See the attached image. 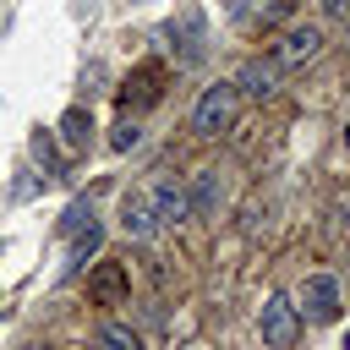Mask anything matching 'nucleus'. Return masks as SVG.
<instances>
[{"label": "nucleus", "mask_w": 350, "mask_h": 350, "mask_svg": "<svg viewBox=\"0 0 350 350\" xmlns=\"http://www.w3.org/2000/svg\"><path fill=\"white\" fill-rule=\"evenodd\" d=\"M230 120H235V82L202 88V98H197V109H191V131H197V137H219Z\"/></svg>", "instance_id": "1"}, {"label": "nucleus", "mask_w": 350, "mask_h": 350, "mask_svg": "<svg viewBox=\"0 0 350 350\" xmlns=\"http://www.w3.org/2000/svg\"><path fill=\"white\" fill-rule=\"evenodd\" d=\"M257 328H262V345L268 350H290L295 334H301V312L290 306V295H268L262 312H257Z\"/></svg>", "instance_id": "2"}, {"label": "nucleus", "mask_w": 350, "mask_h": 350, "mask_svg": "<svg viewBox=\"0 0 350 350\" xmlns=\"http://www.w3.org/2000/svg\"><path fill=\"white\" fill-rule=\"evenodd\" d=\"M295 312H301L306 323H334V317H339V279H334V273H306Z\"/></svg>", "instance_id": "3"}, {"label": "nucleus", "mask_w": 350, "mask_h": 350, "mask_svg": "<svg viewBox=\"0 0 350 350\" xmlns=\"http://www.w3.org/2000/svg\"><path fill=\"white\" fill-rule=\"evenodd\" d=\"M148 202H153V219H159V230H164V224H186V219H191V202H186V186H180L175 175H164V180H153V186H148Z\"/></svg>", "instance_id": "4"}, {"label": "nucleus", "mask_w": 350, "mask_h": 350, "mask_svg": "<svg viewBox=\"0 0 350 350\" xmlns=\"http://www.w3.org/2000/svg\"><path fill=\"white\" fill-rule=\"evenodd\" d=\"M120 230H126L131 241H153V235H159V219H153V202H148L142 186H131V191L120 197Z\"/></svg>", "instance_id": "5"}, {"label": "nucleus", "mask_w": 350, "mask_h": 350, "mask_svg": "<svg viewBox=\"0 0 350 350\" xmlns=\"http://www.w3.org/2000/svg\"><path fill=\"white\" fill-rule=\"evenodd\" d=\"M164 38H175L170 49H180V66H197L202 60V16L197 11H180L175 22H164Z\"/></svg>", "instance_id": "6"}, {"label": "nucleus", "mask_w": 350, "mask_h": 350, "mask_svg": "<svg viewBox=\"0 0 350 350\" xmlns=\"http://www.w3.org/2000/svg\"><path fill=\"white\" fill-rule=\"evenodd\" d=\"M317 49H323V33H317V27H290V33L279 38V55H273V66H306Z\"/></svg>", "instance_id": "7"}, {"label": "nucleus", "mask_w": 350, "mask_h": 350, "mask_svg": "<svg viewBox=\"0 0 350 350\" xmlns=\"http://www.w3.org/2000/svg\"><path fill=\"white\" fill-rule=\"evenodd\" d=\"M235 93H252V98L279 93V66H273V60H246L241 77H235Z\"/></svg>", "instance_id": "8"}, {"label": "nucleus", "mask_w": 350, "mask_h": 350, "mask_svg": "<svg viewBox=\"0 0 350 350\" xmlns=\"http://www.w3.org/2000/svg\"><path fill=\"white\" fill-rule=\"evenodd\" d=\"M88 295H93L98 306H115V301L126 295V268H120V262H98L93 279H88Z\"/></svg>", "instance_id": "9"}, {"label": "nucleus", "mask_w": 350, "mask_h": 350, "mask_svg": "<svg viewBox=\"0 0 350 350\" xmlns=\"http://www.w3.org/2000/svg\"><path fill=\"white\" fill-rule=\"evenodd\" d=\"M55 131H60V142H66L71 153H82V148L93 142V115H88L82 104H71V109L60 115V126H55Z\"/></svg>", "instance_id": "10"}, {"label": "nucleus", "mask_w": 350, "mask_h": 350, "mask_svg": "<svg viewBox=\"0 0 350 350\" xmlns=\"http://www.w3.org/2000/svg\"><path fill=\"white\" fill-rule=\"evenodd\" d=\"M126 109H142V104H153L159 98V66H137L131 77H126Z\"/></svg>", "instance_id": "11"}, {"label": "nucleus", "mask_w": 350, "mask_h": 350, "mask_svg": "<svg viewBox=\"0 0 350 350\" xmlns=\"http://www.w3.org/2000/svg\"><path fill=\"white\" fill-rule=\"evenodd\" d=\"M186 202H191V213H213V208H219V170H197Z\"/></svg>", "instance_id": "12"}, {"label": "nucleus", "mask_w": 350, "mask_h": 350, "mask_svg": "<svg viewBox=\"0 0 350 350\" xmlns=\"http://www.w3.org/2000/svg\"><path fill=\"white\" fill-rule=\"evenodd\" d=\"M93 350H142V334L131 323H104L98 339H93Z\"/></svg>", "instance_id": "13"}, {"label": "nucleus", "mask_w": 350, "mask_h": 350, "mask_svg": "<svg viewBox=\"0 0 350 350\" xmlns=\"http://www.w3.org/2000/svg\"><path fill=\"white\" fill-rule=\"evenodd\" d=\"M98 241H104V235H98V224H88L82 235H71V262H66V273H77V268H88V257L98 252Z\"/></svg>", "instance_id": "14"}, {"label": "nucleus", "mask_w": 350, "mask_h": 350, "mask_svg": "<svg viewBox=\"0 0 350 350\" xmlns=\"http://www.w3.org/2000/svg\"><path fill=\"white\" fill-rule=\"evenodd\" d=\"M88 224H93V202H88V197H77V202H71V208L60 213V235L71 241V235H82Z\"/></svg>", "instance_id": "15"}, {"label": "nucleus", "mask_w": 350, "mask_h": 350, "mask_svg": "<svg viewBox=\"0 0 350 350\" xmlns=\"http://www.w3.org/2000/svg\"><path fill=\"white\" fill-rule=\"evenodd\" d=\"M137 142H142V126H137V120H131V115H126V120H120V126H115V131H109V148H115V153H131V148H137Z\"/></svg>", "instance_id": "16"}, {"label": "nucleus", "mask_w": 350, "mask_h": 350, "mask_svg": "<svg viewBox=\"0 0 350 350\" xmlns=\"http://www.w3.org/2000/svg\"><path fill=\"white\" fill-rule=\"evenodd\" d=\"M33 153H38V164H44V170H49V175H60V153H55V142H49V137H44V131H38V137H33Z\"/></svg>", "instance_id": "17"}, {"label": "nucleus", "mask_w": 350, "mask_h": 350, "mask_svg": "<svg viewBox=\"0 0 350 350\" xmlns=\"http://www.w3.org/2000/svg\"><path fill=\"white\" fill-rule=\"evenodd\" d=\"M323 11H328V16H345V11H350V0H323Z\"/></svg>", "instance_id": "18"}, {"label": "nucleus", "mask_w": 350, "mask_h": 350, "mask_svg": "<svg viewBox=\"0 0 350 350\" xmlns=\"http://www.w3.org/2000/svg\"><path fill=\"white\" fill-rule=\"evenodd\" d=\"M339 350H350V334H345V345H339Z\"/></svg>", "instance_id": "19"}, {"label": "nucleus", "mask_w": 350, "mask_h": 350, "mask_svg": "<svg viewBox=\"0 0 350 350\" xmlns=\"http://www.w3.org/2000/svg\"><path fill=\"white\" fill-rule=\"evenodd\" d=\"M27 350H49V345H27Z\"/></svg>", "instance_id": "20"}, {"label": "nucleus", "mask_w": 350, "mask_h": 350, "mask_svg": "<svg viewBox=\"0 0 350 350\" xmlns=\"http://www.w3.org/2000/svg\"><path fill=\"white\" fill-rule=\"evenodd\" d=\"M191 350H208V345H191Z\"/></svg>", "instance_id": "21"}, {"label": "nucleus", "mask_w": 350, "mask_h": 350, "mask_svg": "<svg viewBox=\"0 0 350 350\" xmlns=\"http://www.w3.org/2000/svg\"><path fill=\"white\" fill-rule=\"evenodd\" d=\"M345 142H350V131H345Z\"/></svg>", "instance_id": "22"}]
</instances>
